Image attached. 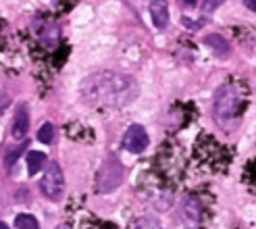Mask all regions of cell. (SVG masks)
Segmentation results:
<instances>
[{"label": "cell", "mask_w": 256, "mask_h": 229, "mask_svg": "<svg viewBox=\"0 0 256 229\" xmlns=\"http://www.w3.org/2000/svg\"><path fill=\"white\" fill-rule=\"evenodd\" d=\"M206 44L208 46H214L219 54H227L229 52V44L223 40V38H219V36H208L206 38Z\"/></svg>", "instance_id": "8fae6325"}, {"label": "cell", "mask_w": 256, "mask_h": 229, "mask_svg": "<svg viewBox=\"0 0 256 229\" xmlns=\"http://www.w3.org/2000/svg\"><path fill=\"white\" fill-rule=\"evenodd\" d=\"M182 2H184L186 6H192V4H194V2H196V0H182Z\"/></svg>", "instance_id": "e0dca14e"}, {"label": "cell", "mask_w": 256, "mask_h": 229, "mask_svg": "<svg viewBox=\"0 0 256 229\" xmlns=\"http://www.w3.org/2000/svg\"><path fill=\"white\" fill-rule=\"evenodd\" d=\"M0 229H8V225H6V223H2V221H0Z\"/></svg>", "instance_id": "ac0fdd59"}, {"label": "cell", "mask_w": 256, "mask_h": 229, "mask_svg": "<svg viewBox=\"0 0 256 229\" xmlns=\"http://www.w3.org/2000/svg\"><path fill=\"white\" fill-rule=\"evenodd\" d=\"M62 186H65V177L56 162H50L48 169L44 171V177L40 182V190L42 194L50 200H58L62 196Z\"/></svg>", "instance_id": "277c9868"}, {"label": "cell", "mask_w": 256, "mask_h": 229, "mask_svg": "<svg viewBox=\"0 0 256 229\" xmlns=\"http://www.w3.org/2000/svg\"><path fill=\"white\" fill-rule=\"evenodd\" d=\"M202 217H204V210H202V202L196 196H188L182 202V219L188 227H200L202 225Z\"/></svg>", "instance_id": "5b68a950"}, {"label": "cell", "mask_w": 256, "mask_h": 229, "mask_svg": "<svg viewBox=\"0 0 256 229\" xmlns=\"http://www.w3.org/2000/svg\"><path fill=\"white\" fill-rule=\"evenodd\" d=\"M28 130H30V110H28V104H17L15 108V117H12V125H10V136L15 140H23L28 136Z\"/></svg>", "instance_id": "52a82bcc"}, {"label": "cell", "mask_w": 256, "mask_h": 229, "mask_svg": "<svg viewBox=\"0 0 256 229\" xmlns=\"http://www.w3.org/2000/svg\"><path fill=\"white\" fill-rule=\"evenodd\" d=\"M56 229H71L69 225H60V227H56Z\"/></svg>", "instance_id": "d6986e66"}, {"label": "cell", "mask_w": 256, "mask_h": 229, "mask_svg": "<svg viewBox=\"0 0 256 229\" xmlns=\"http://www.w3.org/2000/svg\"><path fill=\"white\" fill-rule=\"evenodd\" d=\"M246 106V88L242 84H223L214 94V119L223 127H232Z\"/></svg>", "instance_id": "7a4b0ae2"}, {"label": "cell", "mask_w": 256, "mask_h": 229, "mask_svg": "<svg viewBox=\"0 0 256 229\" xmlns=\"http://www.w3.org/2000/svg\"><path fill=\"white\" fill-rule=\"evenodd\" d=\"M52 138H54V127H52V123H44V125L40 127V132H38V140H40V142H44V144H50V142H52Z\"/></svg>", "instance_id": "7c38bea8"}, {"label": "cell", "mask_w": 256, "mask_h": 229, "mask_svg": "<svg viewBox=\"0 0 256 229\" xmlns=\"http://www.w3.org/2000/svg\"><path fill=\"white\" fill-rule=\"evenodd\" d=\"M150 15H152V21H154V25L158 30H164L169 25V8L164 2H152L150 6Z\"/></svg>", "instance_id": "ba28073f"}, {"label": "cell", "mask_w": 256, "mask_h": 229, "mask_svg": "<svg viewBox=\"0 0 256 229\" xmlns=\"http://www.w3.org/2000/svg\"><path fill=\"white\" fill-rule=\"evenodd\" d=\"M148 142H150L148 134H146V130L142 125H132L130 130L125 132V136H123V146L130 152H134V154H138V152H144Z\"/></svg>", "instance_id": "8992f818"}, {"label": "cell", "mask_w": 256, "mask_h": 229, "mask_svg": "<svg viewBox=\"0 0 256 229\" xmlns=\"http://www.w3.org/2000/svg\"><path fill=\"white\" fill-rule=\"evenodd\" d=\"M223 4V0H204L202 2V10L204 12H212L214 8H219Z\"/></svg>", "instance_id": "9a60e30c"}, {"label": "cell", "mask_w": 256, "mask_h": 229, "mask_svg": "<svg viewBox=\"0 0 256 229\" xmlns=\"http://www.w3.org/2000/svg\"><path fill=\"white\" fill-rule=\"evenodd\" d=\"M15 225L19 229H40V225H38V219L32 217V214H19V217L15 219Z\"/></svg>", "instance_id": "30bf717a"}, {"label": "cell", "mask_w": 256, "mask_h": 229, "mask_svg": "<svg viewBox=\"0 0 256 229\" xmlns=\"http://www.w3.org/2000/svg\"><path fill=\"white\" fill-rule=\"evenodd\" d=\"M25 150V146H21V148H15V150H8V154H6V158H4V162H6V167H12L15 164V160L21 156V152Z\"/></svg>", "instance_id": "5bb4252c"}, {"label": "cell", "mask_w": 256, "mask_h": 229, "mask_svg": "<svg viewBox=\"0 0 256 229\" xmlns=\"http://www.w3.org/2000/svg\"><path fill=\"white\" fill-rule=\"evenodd\" d=\"M244 4H246L250 10H254V12H256V0H244Z\"/></svg>", "instance_id": "2e32d148"}, {"label": "cell", "mask_w": 256, "mask_h": 229, "mask_svg": "<svg viewBox=\"0 0 256 229\" xmlns=\"http://www.w3.org/2000/svg\"><path fill=\"white\" fill-rule=\"evenodd\" d=\"M82 96L88 104L94 106H110L119 108L136 100L138 96V84L117 71H102L94 73L82 84Z\"/></svg>", "instance_id": "6da1fadb"}, {"label": "cell", "mask_w": 256, "mask_h": 229, "mask_svg": "<svg viewBox=\"0 0 256 229\" xmlns=\"http://www.w3.org/2000/svg\"><path fill=\"white\" fill-rule=\"evenodd\" d=\"M44 160H46V156H44V152H30L28 154V169H30V175H36L38 171H40L42 167H44Z\"/></svg>", "instance_id": "9c48e42d"}, {"label": "cell", "mask_w": 256, "mask_h": 229, "mask_svg": "<svg viewBox=\"0 0 256 229\" xmlns=\"http://www.w3.org/2000/svg\"><path fill=\"white\" fill-rule=\"evenodd\" d=\"M136 229H162V227H160V221L154 217H142L138 221Z\"/></svg>", "instance_id": "4fadbf2b"}, {"label": "cell", "mask_w": 256, "mask_h": 229, "mask_svg": "<svg viewBox=\"0 0 256 229\" xmlns=\"http://www.w3.org/2000/svg\"><path fill=\"white\" fill-rule=\"evenodd\" d=\"M123 180V167L117 158H108L104 164L100 167L98 171V182H96V190L100 194H106V192H112Z\"/></svg>", "instance_id": "3957f363"}]
</instances>
